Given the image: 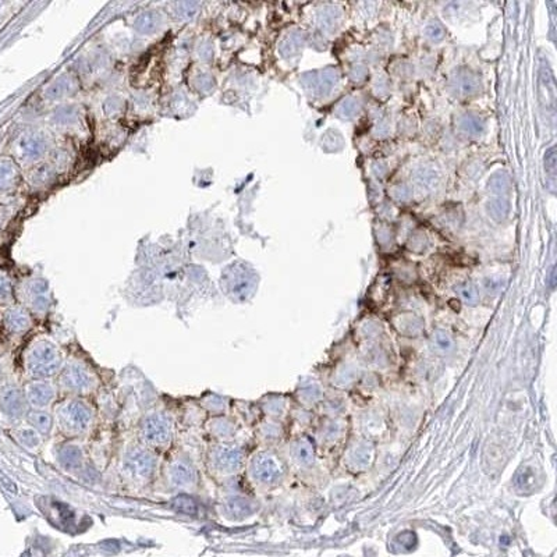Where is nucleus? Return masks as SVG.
Here are the masks:
<instances>
[{
  "mask_svg": "<svg viewBox=\"0 0 557 557\" xmlns=\"http://www.w3.org/2000/svg\"><path fill=\"white\" fill-rule=\"evenodd\" d=\"M17 439L28 448H37L38 446L41 445L39 434L32 428L20 429L17 434Z\"/></svg>",
  "mask_w": 557,
  "mask_h": 557,
  "instance_id": "a211bd4d",
  "label": "nucleus"
},
{
  "mask_svg": "<svg viewBox=\"0 0 557 557\" xmlns=\"http://www.w3.org/2000/svg\"><path fill=\"white\" fill-rule=\"evenodd\" d=\"M59 461L67 470H74L81 465L82 454L77 446H64L59 454Z\"/></svg>",
  "mask_w": 557,
  "mask_h": 557,
  "instance_id": "4468645a",
  "label": "nucleus"
},
{
  "mask_svg": "<svg viewBox=\"0 0 557 557\" xmlns=\"http://www.w3.org/2000/svg\"><path fill=\"white\" fill-rule=\"evenodd\" d=\"M211 464L221 472H233L240 465V454L230 447H218L211 453Z\"/></svg>",
  "mask_w": 557,
  "mask_h": 557,
  "instance_id": "9d476101",
  "label": "nucleus"
},
{
  "mask_svg": "<svg viewBox=\"0 0 557 557\" xmlns=\"http://www.w3.org/2000/svg\"><path fill=\"white\" fill-rule=\"evenodd\" d=\"M61 386L68 391L84 393L92 389L95 385L94 375L80 362L70 361L64 365L60 377Z\"/></svg>",
  "mask_w": 557,
  "mask_h": 557,
  "instance_id": "20e7f679",
  "label": "nucleus"
},
{
  "mask_svg": "<svg viewBox=\"0 0 557 557\" xmlns=\"http://www.w3.org/2000/svg\"><path fill=\"white\" fill-rule=\"evenodd\" d=\"M61 365L59 348L54 343L41 340L28 350L25 355L27 374L35 379H47L56 375Z\"/></svg>",
  "mask_w": 557,
  "mask_h": 557,
  "instance_id": "f257e3e1",
  "label": "nucleus"
},
{
  "mask_svg": "<svg viewBox=\"0 0 557 557\" xmlns=\"http://www.w3.org/2000/svg\"><path fill=\"white\" fill-rule=\"evenodd\" d=\"M31 318L23 308L14 307L4 314V328L13 334H21L31 328Z\"/></svg>",
  "mask_w": 557,
  "mask_h": 557,
  "instance_id": "9b49d317",
  "label": "nucleus"
},
{
  "mask_svg": "<svg viewBox=\"0 0 557 557\" xmlns=\"http://www.w3.org/2000/svg\"><path fill=\"white\" fill-rule=\"evenodd\" d=\"M16 178H17L16 166L7 159H0V190L10 188L16 183Z\"/></svg>",
  "mask_w": 557,
  "mask_h": 557,
  "instance_id": "2eb2a0df",
  "label": "nucleus"
},
{
  "mask_svg": "<svg viewBox=\"0 0 557 557\" xmlns=\"http://www.w3.org/2000/svg\"><path fill=\"white\" fill-rule=\"evenodd\" d=\"M47 149V144L44 138L38 134H28L24 135L18 142V152L21 158L34 161L39 158Z\"/></svg>",
  "mask_w": 557,
  "mask_h": 557,
  "instance_id": "f8f14e48",
  "label": "nucleus"
},
{
  "mask_svg": "<svg viewBox=\"0 0 557 557\" xmlns=\"http://www.w3.org/2000/svg\"><path fill=\"white\" fill-rule=\"evenodd\" d=\"M0 377H1V365H0Z\"/></svg>",
  "mask_w": 557,
  "mask_h": 557,
  "instance_id": "aec40b11",
  "label": "nucleus"
},
{
  "mask_svg": "<svg viewBox=\"0 0 557 557\" xmlns=\"http://www.w3.org/2000/svg\"><path fill=\"white\" fill-rule=\"evenodd\" d=\"M13 300V287L10 278L0 275V304H8Z\"/></svg>",
  "mask_w": 557,
  "mask_h": 557,
  "instance_id": "6ab92c4d",
  "label": "nucleus"
},
{
  "mask_svg": "<svg viewBox=\"0 0 557 557\" xmlns=\"http://www.w3.org/2000/svg\"><path fill=\"white\" fill-rule=\"evenodd\" d=\"M27 420L32 429H35L41 435H48L52 429V418L48 412L42 410H34L27 412Z\"/></svg>",
  "mask_w": 557,
  "mask_h": 557,
  "instance_id": "ddd939ff",
  "label": "nucleus"
},
{
  "mask_svg": "<svg viewBox=\"0 0 557 557\" xmlns=\"http://www.w3.org/2000/svg\"><path fill=\"white\" fill-rule=\"evenodd\" d=\"M169 481L176 488H190L197 481V471L188 460H176L169 468Z\"/></svg>",
  "mask_w": 557,
  "mask_h": 557,
  "instance_id": "0eeeda50",
  "label": "nucleus"
},
{
  "mask_svg": "<svg viewBox=\"0 0 557 557\" xmlns=\"http://www.w3.org/2000/svg\"><path fill=\"white\" fill-rule=\"evenodd\" d=\"M254 472H255V475L259 479L271 481L275 477V474H276V468H275V464H274V461L271 458H259L255 463Z\"/></svg>",
  "mask_w": 557,
  "mask_h": 557,
  "instance_id": "dca6fc26",
  "label": "nucleus"
},
{
  "mask_svg": "<svg viewBox=\"0 0 557 557\" xmlns=\"http://www.w3.org/2000/svg\"><path fill=\"white\" fill-rule=\"evenodd\" d=\"M142 435L148 445H166L171 435V425L164 414H152L144 421Z\"/></svg>",
  "mask_w": 557,
  "mask_h": 557,
  "instance_id": "423d86ee",
  "label": "nucleus"
},
{
  "mask_svg": "<svg viewBox=\"0 0 557 557\" xmlns=\"http://www.w3.org/2000/svg\"><path fill=\"white\" fill-rule=\"evenodd\" d=\"M155 465L157 460L152 453L140 447L131 448L124 460V470L138 479L149 478L155 471Z\"/></svg>",
  "mask_w": 557,
  "mask_h": 557,
  "instance_id": "39448f33",
  "label": "nucleus"
},
{
  "mask_svg": "<svg viewBox=\"0 0 557 557\" xmlns=\"http://www.w3.org/2000/svg\"><path fill=\"white\" fill-rule=\"evenodd\" d=\"M25 393L16 385H4L0 389V412L11 422L20 421L27 415Z\"/></svg>",
  "mask_w": 557,
  "mask_h": 557,
  "instance_id": "7ed1b4c3",
  "label": "nucleus"
},
{
  "mask_svg": "<svg viewBox=\"0 0 557 557\" xmlns=\"http://www.w3.org/2000/svg\"><path fill=\"white\" fill-rule=\"evenodd\" d=\"M24 297L28 305L41 312L45 311L49 305V297H48V286L44 280H32L24 287Z\"/></svg>",
  "mask_w": 557,
  "mask_h": 557,
  "instance_id": "6e6552de",
  "label": "nucleus"
},
{
  "mask_svg": "<svg viewBox=\"0 0 557 557\" xmlns=\"http://www.w3.org/2000/svg\"><path fill=\"white\" fill-rule=\"evenodd\" d=\"M56 415L60 429L68 435L84 434L92 422L91 408L77 400H71L60 405Z\"/></svg>",
  "mask_w": 557,
  "mask_h": 557,
  "instance_id": "f03ea898",
  "label": "nucleus"
},
{
  "mask_svg": "<svg viewBox=\"0 0 557 557\" xmlns=\"http://www.w3.org/2000/svg\"><path fill=\"white\" fill-rule=\"evenodd\" d=\"M173 507L184 514L194 515L198 513V503L187 495H180L173 501Z\"/></svg>",
  "mask_w": 557,
  "mask_h": 557,
  "instance_id": "f3484780",
  "label": "nucleus"
},
{
  "mask_svg": "<svg viewBox=\"0 0 557 557\" xmlns=\"http://www.w3.org/2000/svg\"><path fill=\"white\" fill-rule=\"evenodd\" d=\"M27 401L37 410L47 407L55 398V389L51 384L44 381L32 382L25 389Z\"/></svg>",
  "mask_w": 557,
  "mask_h": 557,
  "instance_id": "1a4fd4ad",
  "label": "nucleus"
}]
</instances>
